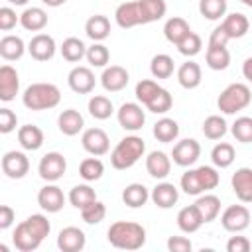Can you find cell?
Listing matches in <instances>:
<instances>
[{"instance_id": "cell-1", "label": "cell", "mask_w": 252, "mask_h": 252, "mask_svg": "<svg viewBox=\"0 0 252 252\" xmlns=\"http://www.w3.org/2000/svg\"><path fill=\"white\" fill-rule=\"evenodd\" d=\"M51 224L47 220L45 215H30L26 220H22L14 234H12V242L16 246V250L20 252H33L41 246L43 238L49 234Z\"/></svg>"}, {"instance_id": "cell-2", "label": "cell", "mask_w": 252, "mask_h": 252, "mask_svg": "<svg viewBox=\"0 0 252 252\" xmlns=\"http://www.w3.org/2000/svg\"><path fill=\"white\" fill-rule=\"evenodd\" d=\"M106 238L118 250H138L146 244V228L132 220H116L108 226Z\"/></svg>"}, {"instance_id": "cell-3", "label": "cell", "mask_w": 252, "mask_h": 252, "mask_svg": "<svg viewBox=\"0 0 252 252\" xmlns=\"http://www.w3.org/2000/svg\"><path fill=\"white\" fill-rule=\"evenodd\" d=\"M59 100H61V91L53 83H33L22 94V102L30 110H49L55 108Z\"/></svg>"}, {"instance_id": "cell-4", "label": "cell", "mask_w": 252, "mask_h": 252, "mask_svg": "<svg viewBox=\"0 0 252 252\" xmlns=\"http://www.w3.org/2000/svg\"><path fill=\"white\" fill-rule=\"evenodd\" d=\"M146 152V144L140 136H124L110 152V165L114 169H130Z\"/></svg>"}, {"instance_id": "cell-5", "label": "cell", "mask_w": 252, "mask_h": 252, "mask_svg": "<svg viewBox=\"0 0 252 252\" xmlns=\"http://www.w3.org/2000/svg\"><path fill=\"white\" fill-rule=\"evenodd\" d=\"M250 102H252V93H250V87L244 83L228 85L217 98V106L222 114H236L244 110Z\"/></svg>"}, {"instance_id": "cell-6", "label": "cell", "mask_w": 252, "mask_h": 252, "mask_svg": "<svg viewBox=\"0 0 252 252\" xmlns=\"http://www.w3.org/2000/svg\"><path fill=\"white\" fill-rule=\"evenodd\" d=\"M67 169V161L63 158V154L59 152H47L41 159H39V165H37V173L43 181L47 183H55L63 177Z\"/></svg>"}, {"instance_id": "cell-7", "label": "cell", "mask_w": 252, "mask_h": 252, "mask_svg": "<svg viewBox=\"0 0 252 252\" xmlns=\"http://www.w3.org/2000/svg\"><path fill=\"white\" fill-rule=\"evenodd\" d=\"M220 224L228 232H242L250 224V211L244 205H230L220 215Z\"/></svg>"}, {"instance_id": "cell-8", "label": "cell", "mask_w": 252, "mask_h": 252, "mask_svg": "<svg viewBox=\"0 0 252 252\" xmlns=\"http://www.w3.org/2000/svg\"><path fill=\"white\" fill-rule=\"evenodd\" d=\"M116 118H118V124L128 130V132H138L142 130L144 122H146V114H144V108L138 104V102H124L118 110H116Z\"/></svg>"}, {"instance_id": "cell-9", "label": "cell", "mask_w": 252, "mask_h": 252, "mask_svg": "<svg viewBox=\"0 0 252 252\" xmlns=\"http://www.w3.org/2000/svg\"><path fill=\"white\" fill-rule=\"evenodd\" d=\"M201 156V144L193 138H185V140H179L173 150H171V159L173 163L181 165V167H189L193 165Z\"/></svg>"}, {"instance_id": "cell-10", "label": "cell", "mask_w": 252, "mask_h": 252, "mask_svg": "<svg viewBox=\"0 0 252 252\" xmlns=\"http://www.w3.org/2000/svg\"><path fill=\"white\" fill-rule=\"evenodd\" d=\"M114 20H116V24H118L122 30H130V28H136V26H144V24H146L138 0L120 4V6L116 8V12H114Z\"/></svg>"}, {"instance_id": "cell-11", "label": "cell", "mask_w": 252, "mask_h": 252, "mask_svg": "<svg viewBox=\"0 0 252 252\" xmlns=\"http://www.w3.org/2000/svg\"><path fill=\"white\" fill-rule=\"evenodd\" d=\"M81 144H83L85 152H89L91 156H104L110 150L108 134L102 128H89V130H85L83 136H81Z\"/></svg>"}, {"instance_id": "cell-12", "label": "cell", "mask_w": 252, "mask_h": 252, "mask_svg": "<svg viewBox=\"0 0 252 252\" xmlns=\"http://www.w3.org/2000/svg\"><path fill=\"white\" fill-rule=\"evenodd\" d=\"M2 171L10 179H22L30 171V159L24 152H6L2 158Z\"/></svg>"}, {"instance_id": "cell-13", "label": "cell", "mask_w": 252, "mask_h": 252, "mask_svg": "<svg viewBox=\"0 0 252 252\" xmlns=\"http://www.w3.org/2000/svg\"><path fill=\"white\" fill-rule=\"evenodd\" d=\"M67 83H69V87H71L73 93H77V94H89L94 89L96 79H94V73L89 67L77 65V67H73L69 71Z\"/></svg>"}, {"instance_id": "cell-14", "label": "cell", "mask_w": 252, "mask_h": 252, "mask_svg": "<svg viewBox=\"0 0 252 252\" xmlns=\"http://www.w3.org/2000/svg\"><path fill=\"white\" fill-rule=\"evenodd\" d=\"M87 244V236L77 226H65L57 234V248L61 252H81Z\"/></svg>"}, {"instance_id": "cell-15", "label": "cell", "mask_w": 252, "mask_h": 252, "mask_svg": "<svg viewBox=\"0 0 252 252\" xmlns=\"http://www.w3.org/2000/svg\"><path fill=\"white\" fill-rule=\"evenodd\" d=\"M55 39L47 33H35L28 43V51L35 61H49L55 55Z\"/></svg>"}, {"instance_id": "cell-16", "label": "cell", "mask_w": 252, "mask_h": 252, "mask_svg": "<svg viewBox=\"0 0 252 252\" xmlns=\"http://www.w3.org/2000/svg\"><path fill=\"white\" fill-rule=\"evenodd\" d=\"M130 81V75L124 67L120 65H110V67H104L102 75H100V85L104 91L108 93H118L122 91Z\"/></svg>"}, {"instance_id": "cell-17", "label": "cell", "mask_w": 252, "mask_h": 252, "mask_svg": "<svg viewBox=\"0 0 252 252\" xmlns=\"http://www.w3.org/2000/svg\"><path fill=\"white\" fill-rule=\"evenodd\" d=\"M18 91H20L18 71L12 65H2L0 67V100H4V102L14 100Z\"/></svg>"}, {"instance_id": "cell-18", "label": "cell", "mask_w": 252, "mask_h": 252, "mask_svg": "<svg viewBox=\"0 0 252 252\" xmlns=\"http://www.w3.org/2000/svg\"><path fill=\"white\" fill-rule=\"evenodd\" d=\"M37 205L45 213H59L65 205V195L57 185H45L37 193Z\"/></svg>"}, {"instance_id": "cell-19", "label": "cell", "mask_w": 252, "mask_h": 252, "mask_svg": "<svg viewBox=\"0 0 252 252\" xmlns=\"http://www.w3.org/2000/svg\"><path fill=\"white\" fill-rule=\"evenodd\" d=\"M230 185L234 195L242 203H252V169L250 167H238L232 173Z\"/></svg>"}, {"instance_id": "cell-20", "label": "cell", "mask_w": 252, "mask_h": 252, "mask_svg": "<svg viewBox=\"0 0 252 252\" xmlns=\"http://www.w3.org/2000/svg\"><path fill=\"white\" fill-rule=\"evenodd\" d=\"M150 199H152L154 205L159 207V209H171V207L177 203V199H179V191H177V187H175L173 183L161 181V183H158V185L152 189Z\"/></svg>"}, {"instance_id": "cell-21", "label": "cell", "mask_w": 252, "mask_h": 252, "mask_svg": "<svg viewBox=\"0 0 252 252\" xmlns=\"http://www.w3.org/2000/svg\"><path fill=\"white\" fill-rule=\"evenodd\" d=\"M146 169L154 179H165L171 171V158L163 152H150L146 158Z\"/></svg>"}, {"instance_id": "cell-22", "label": "cell", "mask_w": 252, "mask_h": 252, "mask_svg": "<svg viewBox=\"0 0 252 252\" xmlns=\"http://www.w3.org/2000/svg\"><path fill=\"white\" fill-rule=\"evenodd\" d=\"M18 142L24 150L35 152L43 146V130L35 124H24L18 128Z\"/></svg>"}, {"instance_id": "cell-23", "label": "cell", "mask_w": 252, "mask_h": 252, "mask_svg": "<svg viewBox=\"0 0 252 252\" xmlns=\"http://www.w3.org/2000/svg\"><path fill=\"white\" fill-rule=\"evenodd\" d=\"M220 26H222V30L226 32V35L230 39H236V37H244L248 33L250 20L244 14H240V12H232V14L224 16V20L220 22Z\"/></svg>"}, {"instance_id": "cell-24", "label": "cell", "mask_w": 252, "mask_h": 252, "mask_svg": "<svg viewBox=\"0 0 252 252\" xmlns=\"http://www.w3.org/2000/svg\"><path fill=\"white\" fill-rule=\"evenodd\" d=\"M203 219V222H213L220 213V199L213 193H201L193 203Z\"/></svg>"}, {"instance_id": "cell-25", "label": "cell", "mask_w": 252, "mask_h": 252, "mask_svg": "<svg viewBox=\"0 0 252 252\" xmlns=\"http://www.w3.org/2000/svg\"><path fill=\"white\" fill-rule=\"evenodd\" d=\"M57 126H59V130H61L65 136H77V134L83 130V126H85V120H83V114H81L79 110L67 108V110H63V112L59 114Z\"/></svg>"}, {"instance_id": "cell-26", "label": "cell", "mask_w": 252, "mask_h": 252, "mask_svg": "<svg viewBox=\"0 0 252 252\" xmlns=\"http://www.w3.org/2000/svg\"><path fill=\"white\" fill-rule=\"evenodd\" d=\"M20 24L28 32H41L47 26V12L43 8H37V6L26 8L20 14Z\"/></svg>"}, {"instance_id": "cell-27", "label": "cell", "mask_w": 252, "mask_h": 252, "mask_svg": "<svg viewBox=\"0 0 252 252\" xmlns=\"http://www.w3.org/2000/svg\"><path fill=\"white\" fill-rule=\"evenodd\" d=\"M203 219L197 211L195 205H189V207H183L179 213H177V226L181 232H187V234H193L197 232L201 226H203Z\"/></svg>"}, {"instance_id": "cell-28", "label": "cell", "mask_w": 252, "mask_h": 252, "mask_svg": "<svg viewBox=\"0 0 252 252\" xmlns=\"http://www.w3.org/2000/svg\"><path fill=\"white\" fill-rule=\"evenodd\" d=\"M85 33L93 41H104L110 35V20L102 14H94L85 24Z\"/></svg>"}, {"instance_id": "cell-29", "label": "cell", "mask_w": 252, "mask_h": 252, "mask_svg": "<svg viewBox=\"0 0 252 252\" xmlns=\"http://www.w3.org/2000/svg\"><path fill=\"white\" fill-rule=\"evenodd\" d=\"M201 79H203V73H201V67L199 63L195 61H185L179 69H177V81L183 89H197L201 85Z\"/></svg>"}, {"instance_id": "cell-30", "label": "cell", "mask_w": 252, "mask_h": 252, "mask_svg": "<svg viewBox=\"0 0 252 252\" xmlns=\"http://www.w3.org/2000/svg\"><path fill=\"white\" fill-rule=\"evenodd\" d=\"M26 43L20 35H4L0 39V55L6 61H18L26 53Z\"/></svg>"}, {"instance_id": "cell-31", "label": "cell", "mask_w": 252, "mask_h": 252, "mask_svg": "<svg viewBox=\"0 0 252 252\" xmlns=\"http://www.w3.org/2000/svg\"><path fill=\"white\" fill-rule=\"evenodd\" d=\"M205 61H207L209 69L224 71L230 65V51L226 49V45H207Z\"/></svg>"}, {"instance_id": "cell-32", "label": "cell", "mask_w": 252, "mask_h": 252, "mask_svg": "<svg viewBox=\"0 0 252 252\" xmlns=\"http://www.w3.org/2000/svg\"><path fill=\"white\" fill-rule=\"evenodd\" d=\"M189 32H191V28H189L187 20L181 18V16L169 18V20L165 22V26H163V35H165V39H167L169 43H173V45H177Z\"/></svg>"}, {"instance_id": "cell-33", "label": "cell", "mask_w": 252, "mask_h": 252, "mask_svg": "<svg viewBox=\"0 0 252 252\" xmlns=\"http://www.w3.org/2000/svg\"><path fill=\"white\" fill-rule=\"evenodd\" d=\"M150 199V191L146 185L142 183H130L124 187L122 191V201L124 205H128L130 209H140L146 205V201Z\"/></svg>"}, {"instance_id": "cell-34", "label": "cell", "mask_w": 252, "mask_h": 252, "mask_svg": "<svg viewBox=\"0 0 252 252\" xmlns=\"http://www.w3.org/2000/svg\"><path fill=\"white\" fill-rule=\"evenodd\" d=\"M179 136V124L173 120V118H159L156 124H154V138L158 142H163V144H169L173 142L175 138Z\"/></svg>"}, {"instance_id": "cell-35", "label": "cell", "mask_w": 252, "mask_h": 252, "mask_svg": "<svg viewBox=\"0 0 252 252\" xmlns=\"http://www.w3.org/2000/svg\"><path fill=\"white\" fill-rule=\"evenodd\" d=\"M234 158H236V152H234L232 144H228V142H219L211 150V161H213L215 167H220V169L230 167Z\"/></svg>"}, {"instance_id": "cell-36", "label": "cell", "mask_w": 252, "mask_h": 252, "mask_svg": "<svg viewBox=\"0 0 252 252\" xmlns=\"http://www.w3.org/2000/svg\"><path fill=\"white\" fill-rule=\"evenodd\" d=\"M173 69H175V63L167 53H158L152 57L150 73L154 79H169L173 75Z\"/></svg>"}, {"instance_id": "cell-37", "label": "cell", "mask_w": 252, "mask_h": 252, "mask_svg": "<svg viewBox=\"0 0 252 252\" xmlns=\"http://www.w3.org/2000/svg\"><path fill=\"white\" fill-rule=\"evenodd\" d=\"M114 112V106H112V100L104 94H94L91 96L89 100V114L96 120H106L110 118Z\"/></svg>"}, {"instance_id": "cell-38", "label": "cell", "mask_w": 252, "mask_h": 252, "mask_svg": "<svg viewBox=\"0 0 252 252\" xmlns=\"http://www.w3.org/2000/svg\"><path fill=\"white\" fill-rule=\"evenodd\" d=\"M96 201V193L94 189L89 185V183H81V185H75L71 191H69V203L75 207V209H83L87 207L89 203Z\"/></svg>"}, {"instance_id": "cell-39", "label": "cell", "mask_w": 252, "mask_h": 252, "mask_svg": "<svg viewBox=\"0 0 252 252\" xmlns=\"http://www.w3.org/2000/svg\"><path fill=\"white\" fill-rule=\"evenodd\" d=\"M61 55L65 61L69 63H77L81 61L85 55H87V45L79 39V37H67L63 43H61Z\"/></svg>"}, {"instance_id": "cell-40", "label": "cell", "mask_w": 252, "mask_h": 252, "mask_svg": "<svg viewBox=\"0 0 252 252\" xmlns=\"http://www.w3.org/2000/svg\"><path fill=\"white\" fill-rule=\"evenodd\" d=\"M140 2V8H142V14H144V22L146 24H152V22H158L165 16L167 12V4L165 0H138Z\"/></svg>"}, {"instance_id": "cell-41", "label": "cell", "mask_w": 252, "mask_h": 252, "mask_svg": "<svg viewBox=\"0 0 252 252\" xmlns=\"http://www.w3.org/2000/svg\"><path fill=\"white\" fill-rule=\"evenodd\" d=\"M102 173H104V163L98 159V156L85 158L79 165V175L85 181H96V179L102 177Z\"/></svg>"}, {"instance_id": "cell-42", "label": "cell", "mask_w": 252, "mask_h": 252, "mask_svg": "<svg viewBox=\"0 0 252 252\" xmlns=\"http://www.w3.org/2000/svg\"><path fill=\"white\" fill-rule=\"evenodd\" d=\"M226 122H224V118L222 116H219V114H211V116H207L205 118V122H203V134H205V138H209V140H220L224 134H226Z\"/></svg>"}, {"instance_id": "cell-43", "label": "cell", "mask_w": 252, "mask_h": 252, "mask_svg": "<svg viewBox=\"0 0 252 252\" xmlns=\"http://www.w3.org/2000/svg\"><path fill=\"white\" fill-rule=\"evenodd\" d=\"M199 12L211 22L220 20L226 14V0H199Z\"/></svg>"}, {"instance_id": "cell-44", "label": "cell", "mask_w": 252, "mask_h": 252, "mask_svg": "<svg viewBox=\"0 0 252 252\" xmlns=\"http://www.w3.org/2000/svg\"><path fill=\"white\" fill-rule=\"evenodd\" d=\"M87 61L91 67H106V63L110 61V51L104 43L94 41L91 47H87Z\"/></svg>"}, {"instance_id": "cell-45", "label": "cell", "mask_w": 252, "mask_h": 252, "mask_svg": "<svg viewBox=\"0 0 252 252\" xmlns=\"http://www.w3.org/2000/svg\"><path fill=\"white\" fill-rule=\"evenodd\" d=\"M104 217H106V207H104V203L98 201V199L81 209V219H83L87 224H98L100 220H104Z\"/></svg>"}, {"instance_id": "cell-46", "label": "cell", "mask_w": 252, "mask_h": 252, "mask_svg": "<svg viewBox=\"0 0 252 252\" xmlns=\"http://www.w3.org/2000/svg\"><path fill=\"white\" fill-rule=\"evenodd\" d=\"M230 132L238 142L250 144L252 142V116H238L234 124L230 126Z\"/></svg>"}, {"instance_id": "cell-47", "label": "cell", "mask_w": 252, "mask_h": 252, "mask_svg": "<svg viewBox=\"0 0 252 252\" xmlns=\"http://www.w3.org/2000/svg\"><path fill=\"white\" fill-rule=\"evenodd\" d=\"M171 104H173V98H171L169 91L161 87V89L156 93V96L146 104V108H148L150 112H154V114H165V112L171 108Z\"/></svg>"}, {"instance_id": "cell-48", "label": "cell", "mask_w": 252, "mask_h": 252, "mask_svg": "<svg viewBox=\"0 0 252 252\" xmlns=\"http://www.w3.org/2000/svg\"><path fill=\"white\" fill-rule=\"evenodd\" d=\"M175 47H177V51H179L181 55H185V57H193V55H197V53L201 51V47H203V39H201L199 33L189 32V33H187Z\"/></svg>"}, {"instance_id": "cell-49", "label": "cell", "mask_w": 252, "mask_h": 252, "mask_svg": "<svg viewBox=\"0 0 252 252\" xmlns=\"http://www.w3.org/2000/svg\"><path fill=\"white\" fill-rule=\"evenodd\" d=\"M195 169H197V175H199V181H201L203 191H211V189H215L219 185L220 175H219L217 167H213V165H199Z\"/></svg>"}, {"instance_id": "cell-50", "label": "cell", "mask_w": 252, "mask_h": 252, "mask_svg": "<svg viewBox=\"0 0 252 252\" xmlns=\"http://www.w3.org/2000/svg\"><path fill=\"white\" fill-rule=\"evenodd\" d=\"M159 89H161V87H159L154 79H142V81L136 85V91H134V93H136V98L146 106V104L156 96V93H158Z\"/></svg>"}, {"instance_id": "cell-51", "label": "cell", "mask_w": 252, "mask_h": 252, "mask_svg": "<svg viewBox=\"0 0 252 252\" xmlns=\"http://www.w3.org/2000/svg\"><path fill=\"white\" fill-rule=\"evenodd\" d=\"M181 189L187 193V195H201L205 193L203 187H201V181H199V175H197V169H189L181 175Z\"/></svg>"}, {"instance_id": "cell-52", "label": "cell", "mask_w": 252, "mask_h": 252, "mask_svg": "<svg viewBox=\"0 0 252 252\" xmlns=\"http://www.w3.org/2000/svg\"><path fill=\"white\" fill-rule=\"evenodd\" d=\"M16 126H18V116H16V112L14 110H10V108H0V132L2 134H10L12 130H16Z\"/></svg>"}, {"instance_id": "cell-53", "label": "cell", "mask_w": 252, "mask_h": 252, "mask_svg": "<svg viewBox=\"0 0 252 252\" xmlns=\"http://www.w3.org/2000/svg\"><path fill=\"white\" fill-rule=\"evenodd\" d=\"M18 22H20V16H16V12L10 6L0 8V30L2 32H10Z\"/></svg>"}, {"instance_id": "cell-54", "label": "cell", "mask_w": 252, "mask_h": 252, "mask_svg": "<svg viewBox=\"0 0 252 252\" xmlns=\"http://www.w3.org/2000/svg\"><path fill=\"white\" fill-rule=\"evenodd\" d=\"M193 244L187 236H169L167 238V250L169 252H191Z\"/></svg>"}, {"instance_id": "cell-55", "label": "cell", "mask_w": 252, "mask_h": 252, "mask_svg": "<svg viewBox=\"0 0 252 252\" xmlns=\"http://www.w3.org/2000/svg\"><path fill=\"white\" fill-rule=\"evenodd\" d=\"M252 248L246 236H230L226 242V252H248Z\"/></svg>"}, {"instance_id": "cell-56", "label": "cell", "mask_w": 252, "mask_h": 252, "mask_svg": "<svg viewBox=\"0 0 252 252\" xmlns=\"http://www.w3.org/2000/svg\"><path fill=\"white\" fill-rule=\"evenodd\" d=\"M14 219H16V211L10 205H2L0 207V228L2 230L10 228L12 222H14Z\"/></svg>"}, {"instance_id": "cell-57", "label": "cell", "mask_w": 252, "mask_h": 252, "mask_svg": "<svg viewBox=\"0 0 252 252\" xmlns=\"http://www.w3.org/2000/svg\"><path fill=\"white\" fill-rule=\"evenodd\" d=\"M228 35H226V32L222 30V26H217L213 32H211V35H209V43L207 45H226L228 43Z\"/></svg>"}, {"instance_id": "cell-58", "label": "cell", "mask_w": 252, "mask_h": 252, "mask_svg": "<svg viewBox=\"0 0 252 252\" xmlns=\"http://www.w3.org/2000/svg\"><path fill=\"white\" fill-rule=\"evenodd\" d=\"M242 75L252 85V57H246L244 59V63H242Z\"/></svg>"}, {"instance_id": "cell-59", "label": "cell", "mask_w": 252, "mask_h": 252, "mask_svg": "<svg viewBox=\"0 0 252 252\" xmlns=\"http://www.w3.org/2000/svg\"><path fill=\"white\" fill-rule=\"evenodd\" d=\"M43 4H47V6H51V8H57V6H61V4H65L67 0H41Z\"/></svg>"}, {"instance_id": "cell-60", "label": "cell", "mask_w": 252, "mask_h": 252, "mask_svg": "<svg viewBox=\"0 0 252 252\" xmlns=\"http://www.w3.org/2000/svg\"><path fill=\"white\" fill-rule=\"evenodd\" d=\"M6 2L16 4V6H26V4H28V0H6Z\"/></svg>"}, {"instance_id": "cell-61", "label": "cell", "mask_w": 252, "mask_h": 252, "mask_svg": "<svg viewBox=\"0 0 252 252\" xmlns=\"http://www.w3.org/2000/svg\"><path fill=\"white\" fill-rule=\"evenodd\" d=\"M244 6H248V8H252V0H240Z\"/></svg>"}]
</instances>
